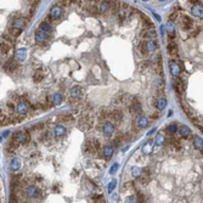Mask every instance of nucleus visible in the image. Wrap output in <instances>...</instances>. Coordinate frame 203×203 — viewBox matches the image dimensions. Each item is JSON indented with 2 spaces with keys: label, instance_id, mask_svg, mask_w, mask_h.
<instances>
[{
  "label": "nucleus",
  "instance_id": "nucleus-1",
  "mask_svg": "<svg viewBox=\"0 0 203 203\" xmlns=\"http://www.w3.org/2000/svg\"><path fill=\"white\" fill-rule=\"evenodd\" d=\"M94 123H93V117L88 112V111H84L82 113V116L79 117V120H78V128L80 129L82 132H88L93 128Z\"/></svg>",
  "mask_w": 203,
  "mask_h": 203
},
{
  "label": "nucleus",
  "instance_id": "nucleus-2",
  "mask_svg": "<svg viewBox=\"0 0 203 203\" xmlns=\"http://www.w3.org/2000/svg\"><path fill=\"white\" fill-rule=\"evenodd\" d=\"M100 147H101V145H100V141H99L97 139H91V138H89V139H86V141L84 142L83 150H84L85 153H96V152H99Z\"/></svg>",
  "mask_w": 203,
  "mask_h": 203
},
{
  "label": "nucleus",
  "instance_id": "nucleus-3",
  "mask_svg": "<svg viewBox=\"0 0 203 203\" xmlns=\"http://www.w3.org/2000/svg\"><path fill=\"white\" fill-rule=\"evenodd\" d=\"M21 195L23 198H27V199H33V198H36L38 196L42 195V191H39L34 185H25L22 191H21Z\"/></svg>",
  "mask_w": 203,
  "mask_h": 203
},
{
  "label": "nucleus",
  "instance_id": "nucleus-4",
  "mask_svg": "<svg viewBox=\"0 0 203 203\" xmlns=\"http://www.w3.org/2000/svg\"><path fill=\"white\" fill-rule=\"evenodd\" d=\"M12 140L20 145H28L30 142V134L28 132H16L12 135Z\"/></svg>",
  "mask_w": 203,
  "mask_h": 203
},
{
  "label": "nucleus",
  "instance_id": "nucleus-5",
  "mask_svg": "<svg viewBox=\"0 0 203 203\" xmlns=\"http://www.w3.org/2000/svg\"><path fill=\"white\" fill-rule=\"evenodd\" d=\"M176 21H179V23H180V27H181V29H184V30H190L193 26H195V23L192 22V20L189 17V16H185V15H179V17H178V20Z\"/></svg>",
  "mask_w": 203,
  "mask_h": 203
},
{
  "label": "nucleus",
  "instance_id": "nucleus-6",
  "mask_svg": "<svg viewBox=\"0 0 203 203\" xmlns=\"http://www.w3.org/2000/svg\"><path fill=\"white\" fill-rule=\"evenodd\" d=\"M167 51H168V54L170 55V56L173 57V60L179 61V48H178V44H176L175 40H172V39L168 40Z\"/></svg>",
  "mask_w": 203,
  "mask_h": 203
},
{
  "label": "nucleus",
  "instance_id": "nucleus-7",
  "mask_svg": "<svg viewBox=\"0 0 203 203\" xmlns=\"http://www.w3.org/2000/svg\"><path fill=\"white\" fill-rule=\"evenodd\" d=\"M130 102V96L125 93H120L118 94L115 99H113V105L115 106H128Z\"/></svg>",
  "mask_w": 203,
  "mask_h": 203
},
{
  "label": "nucleus",
  "instance_id": "nucleus-8",
  "mask_svg": "<svg viewBox=\"0 0 203 203\" xmlns=\"http://www.w3.org/2000/svg\"><path fill=\"white\" fill-rule=\"evenodd\" d=\"M62 13H63V7H61L60 5H54L51 9H50V11H49V16L52 18L54 21H57V20H60V18L62 17Z\"/></svg>",
  "mask_w": 203,
  "mask_h": 203
},
{
  "label": "nucleus",
  "instance_id": "nucleus-9",
  "mask_svg": "<svg viewBox=\"0 0 203 203\" xmlns=\"http://www.w3.org/2000/svg\"><path fill=\"white\" fill-rule=\"evenodd\" d=\"M101 130H102V133L106 135V136H112L113 134H115V125H113V123L112 122H109V120H106L103 124H102V126H101Z\"/></svg>",
  "mask_w": 203,
  "mask_h": 203
},
{
  "label": "nucleus",
  "instance_id": "nucleus-10",
  "mask_svg": "<svg viewBox=\"0 0 203 203\" xmlns=\"http://www.w3.org/2000/svg\"><path fill=\"white\" fill-rule=\"evenodd\" d=\"M96 6H97L99 13H101V15L108 13L109 6H111V0H100V1L96 3Z\"/></svg>",
  "mask_w": 203,
  "mask_h": 203
},
{
  "label": "nucleus",
  "instance_id": "nucleus-11",
  "mask_svg": "<svg viewBox=\"0 0 203 203\" xmlns=\"http://www.w3.org/2000/svg\"><path fill=\"white\" fill-rule=\"evenodd\" d=\"M17 115L20 116H27V113L29 112V103L27 101H20L16 107Z\"/></svg>",
  "mask_w": 203,
  "mask_h": 203
},
{
  "label": "nucleus",
  "instance_id": "nucleus-12",
  "mask_svg": "<svg viewBox=\"0 0 203 203\" xmlns=\"http://www.w3.org/2000/svg\"><path fill=\"white\" fill-rule=\"evenodd\" d=\"M169 69H170V73L173 74V77H180L181 76L180 65L178 63V61H175L173 59L169 61Z\"/></svg>",
  "mask_w": 203,
  "mask_h": 203
},
{
  "label": "nucleus",
  "instance_id": "nucleus-13",
  "mask_svg": "<svg viewBox=\"0 0 203 203\" xmlns=\"http://www.w3.org/2000/svg\"><path fill=\"white\" fill-rule=\"evenodd\" d=\"M34 38H35V42L38 44H43V43H45L48 40L49 35H48V33H45V32H43L42 29L38 28L34 33Z\"/></svg>",
  "mask_w": 203,
  "mask_h": 203
},
{
  "label": "nucleus",
  "instance_id": "nucleus-14",
  "mask_svg": "<svg viewBox=\"0 0 203 203\" xmlns=\"http://www.w3.org/2000/svg\"><path fill=\"white\" fill-rule=\"evenodd\" d=\"M129 111H130V113L133 116H139L141 113L142 108H141L140 102L136 99H133V103H130V106H129Z\"/></svg>",
  "mask_w": 203,
  "mask_h": 203
},
{
  "label": "nucleus",
  "instance_id": "nucleus-15",
  "mask_svg": "<svg viewBox=\"0 0 203 203\" xmlns=\"http://www.w3.org/2000/svg\"><path fill=\"white\" fill-rule=\"evenodd\" d=\"M18 66H20V65H18V62L15 59H10V60L6 61V63L4 66V69L6 72H9V73H12V72H15L18 68Z\"/></svg>",
  "mask_w": 203,
  "mask_h": 203
},
{
  "label": "nucleus",
  "instance_id": "nucleus-16",
  "mask_svg": "<svg viewBox=\"0 0 203 203\" xmlns=\"http://www.w3.org/2000/svg\"><path fill=\"white\" fill-rule=\"evenodd\" d=\"M156 30L155 28H151V29H142V32L140 33V36L144 39H156Z\"/></svg>",
  "mask_w": 203,
  "mask_h": 203
},
{
  "label": "nucleus",
  "instance_id": "nucleus-17",
  "mask_svg": "<svg viewBox=\"0 0 203 203\" xmlns=\"http://www.w3.org/2000/svg\"><path fill=\"white\" fill-rule=\"evenodd\" d=\"M144 43H145V48H146L147 54H152V52L156 51V49H157V42H156L155 39H146V42H144Z\"/></svg>",
  "mask_w": 203,
  "mask_h": 203
},
{
  "label": "nucleus",
  "instance_id": "nucleus-18",
  "mask_svg": "<svg viewBox=\"0 0 203 203\" xmlns=\"http://www.w3.org/2000/svg\"><path fill=\"white\" fill-rule=\"evenodd\" d=\"M179 135H180V138H182V139H186V138H189L190 135H191V130H190V128L189 126H186V125H181V126H178V132H176Z\"/></svg>",
  "mask_w": 203,
  "mask_h": 203
},
{
  "label": "nucleus",
  "instance_id": "nucleus-19",
  "mask_svg": "<svg viewBox=\"0 0 203 203\" xmlns=\"http://www.w3.org/2000/svg\"><path fill=\"white\" fill-rule=\"evenodd\" d=\"M109 118L112 119L113 122L116 123H119L123 120V112L119 109H116V111H112V112H109Z\"/></svg>",
  "mask_w": 203,
  "mask_h": 203
},
{
  "label": "nucleus",
  "instance_id": "nucleus-20",
  "mask_svg": "<svg viewBox=\"0 0 203 203\" xmlns=\"http://www.w3.org/2000/svg\"><path fill=\"white\" fill-rule=\"evenodd\" d=\"M20 168H21V161H20V158L13 157L12 161L10 162V169L15 173V172H18V170H20Z\"/></svg>",
  "mask_w": 203,
  "mask_h": 203
},
{
  "label": "nucleus",
  "instance_id": "nucleus-21",
  "mask_svg": "<svg viewBox=\"0 0 203 203\" xmlns=\"http://www.w3.org/2000/svg\"><path fill=\"white\" fill-rule=\"evenodd\" d=\"M113 152H115V147L113 146H105L103 149L101 150V155H102V157H105V158H109V157H112V155H113Z\"/></svg>",
  "mask_w": 203,
  "mask_h": 203
},
{
  "label": "nucleus",
  "instance_id": "nucleus-22",
  "mask_svg": "<svg viewBox=\"0 0 203 203\" xmlns=\"http://www.w3.org/2000/svg\"><path fill=\"white\" fill-rule=\"evenodd\" d=\"M180 13H181V9H180L178 5H175V6L173 7V10H172L170 15H169V21L175 22V21L178 20V17H179V15H180Z\"/></svg>",
  "mask_w": 203,
  "mask_h": 203
},
{
  "label": "nucleus",
  "instance_id": "nucleus-23",
  "mask_svg": "<svg viewBox=\"0 0 203 203\" xmlns=\"http://www.w3.org/2000/svg\"><path fill=\"white\" fill-rule=\"evenodd\" d=\"M26 20L23 17H16L13 22H12V27H16V28H20V29H23L25 26H26Z\"/></svg>",
  "mask_w": 203,
  "mask_h": 203
},
{
  "label": "nucleus",
  "instance_id": "nucleus-24",
  "mask_svg": "<svg viewBox=\"0 0 203 203\" xmlns=\"http://www.w3.org/2000/svg\"><path fill=\"white\" fill-rule=\"evenodd\" d=\"M18 146H20V144L16 142V141H13V140H11V141L7 144V146H6V152H7L9 155H12L13 152H16V150L18 149Z\"/></svg>",
  "mask_w": 203,
  "mask_h": 203
},
{
  "label": "nucleus",
  "instance_id": "nucleus-25",
  "mask_svg": "<svg viewBox=\"0 0 203 203\" xmlns=\"http://www.w3.org/2000/svg\"><path fill=\"white\" fill-rule=\"evenodd\" d=\"M191 13H192L193 16L198 17V18H202V13H203V11H202V4L192 5V7H191Z\"/></svg>",
  "mask_w": 203,
  "mask_h": 203
},
{
  "label": "nucleus",
  "instance_id": "nucleus-26",
  "mask_svg": "<svg viewBox=\"0 0 203 203\" xmlns=\"http://www.w3.org/2000/svg\"><path fill=\"white\" fill-rule=\"evenodd\" d=\"M42 67H39L38 68V71H35V73H34V76H33V80L35 82V83H40L44 78H45V73L44 72H42Z\"/></svg>",
  "mask_w": 203,
  "mask_h": 203
},
{
  "label": "nucleus",
  "instance_id": "nucleus-27",
  "mask_svg": "<svg viewBox=\"0 0 203 203\" xmlns=\"http://www.w3.org/2000/svg\"><path fill=\"white\" fill-rule=\"evenodd\" d=\"M10 50H11V43L10 42L4 40V42L0 43V52H1L3 55H6Z\"/></svg>",
  "mask_w": 203,
  "mask_h": 203
},
{
  "label": "nucleus",
  "instance_id": "nucleus-28",
  "mask_svg": "<svg viewBox=\"0 0 203 203\" xmlns=\"http://www.w3.org/2000/svg\"><path fill=\"white\" fill-rule=\"evenodd\" d=\"M82 94H83V89L80 86H74V88H72L71 91H69V95L72 97H76V99H79L82 96Z\"/></svg>",
  "mask_w": 203,
  "mask_h": 203
},
{
  "label": "nucleus",
  "instance_id": "nucleus-29",
  "mask_svg": "<svg viewBox=\"0 0 203 203\" xmlns=\"http://www.w3.org/2000/svg\"><path fill=\"white\" fill-rule=\"evenodd\" d=\"M141 151H142L144 155H150V153L153 151V145H152V142H151V141L145 142V145L141 147Z\"/></svg>",
  "mask_w": 203,
  "mask_h": 203
},
{
  "label": "nucleus",
  "instance_id": "nucleus-30",
  "mask_svg": "<svg viewBox=\"0 0 203 203\" xmlns=\"http://www.w3.org/2000/svg\"><path fill=\"white\" fill-rule=\"evenodd\" d=\"M153 105L157 107V109L162 111V109H164V108H165V106H167V100H165L164 97H159V99H157V100L155 101V103H153Z\"/></svg>",
  "mask_w": 203,
  "mask_h": 203
},
{
  "label": "nucleus",
  "instance_id": "nucleus-31",
  "mask_svg": "<svg viewBox=\"0 0 203 203\" xmlns=\"http://www.w3.org/2000/svg\"><path fill=\"white\" fill-rule=\"evenodd\" d=\"M136 124H138L139 128H146V126H149V118L145 117V116H139Z\"/></svg>",
  "mask_w": 203,
  "mask_h": 203
},
{
  "label": "nucleus",
  "instance_id": "nucleus-32",
  "mask_svg": "<svg viewBox=\"0 0 203 203\" xmlns=\"http://www.w3.org/2000/svg\"><path fill=\"white\" fill-rule=\"evenodd\" d=\"M39 29H42L43 32H45V33H50L51 30H52V26H51V23H49L48 21H43L40 25H39Z\"/></svg>",
  "mask_w": 203,
  "mask_h": 203
},
{
  "label": "nucleus",
  "instance_id": "nucleus-33",
  "mask_svg": "<svg viewBox=\"0 0 203 203\" xmlns=\"http://www.w3.org/2000/svg\"><path fill=\"white\" fill-rule=\"evenodd\" d=\"M65 133H66V128L63 126V125H56L54 128V135L55 136H62V135H65Z\"/></svg>",
  "mask_w": 203,
  "mask_h": 203
},
{
  "label": "nucleus",
  "instance_id": "nucleus-34",
  "mask_svg": "<svg viewBox=\"0 0 203 203\" xmlns=\"http://www.w3.org/2000/svg\"><path fill=\"white\" fill-rule=\"evenodd\" d=\"M16 59L18 61H23L26 60V49H18L16 51Z\"/></svg>",
  "mask_w": 203,
  "mask_h": 203
},
{
  "label": "nucleus",
  "instance_id": "nucleus-35",
  "mask_svg": "<svg viewBox=\"0 0 203 203\" xmlns=\"http://www.w3.org/2000/svg\"><path fill=\"white\" fill-rule=\"evenodd\" d=\"M26 118V116H16V117H10V124H18L23 122V119Z\"/></svg>",
  "mask_w": 203,
  "mask_h": 203
},
{
  "label": "nucleus",
  "instance_id": "nucleus-36",
  "mask_svg": "<svg viewBox=\"0 0 203 203\" xmlns=\"http://www.w3.org/2000/svg\"><path fill=\"white\" fill-rule=\"evenodd\" d=\"M167 130H168V133H169L170 135L176 134V132H178V124H176V123H170V124L167 126Z\"/></svg>",
  "mask_w": 203,
  "mask_h": 203
},
{
  "label": "nucleus",
  "instance_id": "nucleus-37",
  "mask_svg": "<svg viewBox=\"0 0 203 203\" xmlns=\"http://www.w3.org/2000/svg\"><path fill=\"white\" fill-rule=\"evenodd\" d=\"M193 145H195V147H196L198 151L202 152V138L195 136V139H193Z\"/></svg>",
  "mask_w": 203,
  "mask_h": 203
},
{
  "label": "nucleus",
  "instance_id": "nucleus-38",
  "mask_svg": "<svg viewBox=\"0 0 203 203\" xmlns=\"http://www.w3.org/2000/svg\"><path fill=\"white\" fill-rule=\"evenodd\" d=\"M9 33H10L11 35H13L15 38H17V36L22 33V29L16 28V27H12V26H11V27H10V29H9Z\"/></svg>",
  "mask_w": 203,
  "mask_h": 203
},
{
  "label": "nucleus",
  "instance_id": "nucleus-39",
  "mask_svg": "<svg viewBox=\"0 0 203 203\" xmlns=\"http://www.w3.org/2000/svg\"><path fill=\"white\" fill-rule=\"evenodd\" d=\"M61 102H62V95H61L60 93L54 94V96H52V103H54V105H60Z\"/></svg>",
  "mask_w": 203,
  "mask_h": 203
},
{
  "label": "nucleus",
  "instance_id": "nucleus-40",
  "mask_svg": "<svg viewBox=\"0 0 203 203\" xmlns=\"http://www.w3.org/2000/svg\"><path fill=\"white\" fill-rule=\"evenodd\" d=\"M134 187H135V182H134V181H129V182L123 184L122 190H125V191H128V190H134Z\"/></svg>",
  "mask_w": 203,
  "mask_h": 203
},
{
  "label": "nucleus",
  "instance_id": "nucleus-41",
  "mask_svg": "<svg viewBox=\"0 0 203 203\" xmlns=\"http://www.w3.org/2000/svg\"><path fill=\"white\" fill-rule=\"evenodd\" d=\"M132 175H133V178L139 179L140 175H141V168H139V167H133V168H132Z\"/></svg>",
  "mask_w": 203,
  "mask_h": 203
},
{
  "label": "nucleus",
  "instance_id": "nucleus-42",
  "mask_svg": "<svg viewBox=\"0 0 203 203\" xmlns=\"http://www.w3.org/2000/svg\"><path fill=\"white\" fill-rule=\"evenodd\" d=\"M73 119H74L73 115H62V116H60V120H61V122H65V123L72 122Z\"/></svg>",
  "mask_w": 203,
  "mask_h": 203
},
{
  "label": "nucleus",
  "instance_id": "nucleus-43",
  "mask_svg": "<svg viewBox=\"0 0 203 203\" xmlns=\"http://www.w3.org/2000/svg\"><path fill=\"white\" fill-rule=\"evenodd\" d=\"M156 144H157L158 146L164 145V144H165V136H164L163 134H158V135L156 136Z\"/></svg>",
  "mask_w": 203,
  "mask_h": 203
},
{
  "label": "nucleus",
  "instance_id": "nucleus-44",
  "mask_svg": "<svg viewBox=\"0 0 203 203\" xmlns=\"http://www.w3.org/2000/svg\"><path fill=\"white\" fill-rule=\"evenodd\" d=\"M57 5H60L61 7H69L72 3H71V0H59Z\"/></svg>",
  "mask_w": 203,
  "mask_h": 203
},
{
  "label": "nucleus",
  "instance_id": "nucleus-45",
  "mask_svg": "<svg viewBox=\"0 0 203 203\" xmlns=\"http://www.w3.org/2000/svg\"><path fill=\"white\" fill-rule=\"evenodd\" d=\"M50 133L49 132H43L42 133V136H40V140L43 141V142H48V141H50Z\"/></svg>",
  "mask_w": 203,
  "mask_h": 203
},
{
  "label": "nucleus",
  "instance_id": "nucleus-46",
  "mask_svg": "<svg viewBox=\"0 0 203 203\" xmlns=\"http://www.w3.org/2000/svg\"><path fill=\"white\" fill-rule=\"evenodd\" d=\"M167 30H168V34H172V33H175V28L173 26V22L169 21L168 25H167Z\"/></svg>",
  "mask_w": 203,
  "mask_h": 203
},
{
  "label": "nucleus",
  "instance_id": "nucleus-47",
  "mask_svg": "<svg viewBox=\"0 0 203 203\" xmlns=\"http://www.w3.org/2000/svg\"><path fill=\"white\" fill-rule=\"evenodd\" d=\"M91 198H93L94 202H103L105 201L102 195H93V197H91Z\"/></svg>",
  "mask_w": 203,
  "mask_h": 203
},
{
  "label": "nucleus",
  "instance_id": "nucleus-48",
  "mask_svg": "<svg viewBox=\"0 0 203 203\" xmlns=\"http://www.w3.org/2000/svg\"><path fill=\"white\" fill-rule=\"evenodd\" d=\"M136 202H146V197L144 196V193L141 192L136 193Z\"/></svg>",
  "mask_w": 203,
  "mask_h": 203
},
{
  "label": "nucleus",
  "instance_id": "nucleus-49",
  "mask_svg": "<svg viewBox=\"0 0 203 203\" xmlns=\"http://www.w3.org/2000/svg\"><path fill=\"white\" fill-rule=\"evenodd\" d=\"M116 185H117V181H116V180H112V181L109 182V185H108V192H109V193L115 190Z\"/></svg>",
  "mask_w": 203,
  "mask_h": 203
},
{
  "label": "nucleus",
  "instance_id": "nucleus-50",
  "mask_svg": "<svg viewBox=\"0 0 203 203\" xmlns=\"http://www.w3.org/2000/svg\"><path fill=\"white\" fill-rule=\"evenodd\" d=\"M125 202H136V196L135 195H132V196H129V197H126V201Z\"/></svg>",
  "mask_w": 203,
  "mask_h": 203
},
{
  "label": "nucleus",
  "instance_id": "nucleus-51",
  "mask_svg": "<svg viewBox=\"0 0 203 203\" xmlns=\"http://www.w3.org/2000/svg\"><path fill=\"white\" fill-rule=\"evenodd\" d=\"M117 169H118V164L116 163V164H113V165H112V168H111L109 173H111V174H115V173L117 172Z\"/></svg>",
  "mask_w": 203,
  "mask_h": 203
},
{
  "label": "nucleus",
  "instance_id": "nucleus-52",
  "mask_svg": "<svg viewBox=\"0 0 203 203\" xmlns=\"http://www.w3.org/2000/svg\"><path fill=\"white\" fill-rule=\"evenodd\" d=\"M7 108H9V111H10L11 113H13V112H15V109H16V108H15V106H13V103H11V102H10V103H7Z\"/></svg>",
  "mask_w": 203,
  "mask_h": 203
},
{
  "label": "nucleus",
  "instance_id": "nucleus-53",
  "mask_svg": "<svg viewBox=\"0 0 203 203\" xmlns=\"http://www.w3.org/2000/svg\"><path fill=\"white\" fill-rule=\"evenodd\" d=\"M151 118H152V119H157V118H159V112H153V113H152V116H151Z\"/></svg>",
  "mask_w": 203,
  "mask_h": 203
},
{
  "label": "nucleus",
  "instance_id": "nucleus-54",
  "mask_svg": "<svg viewBox=\"0 0 203 203\" xmlns=\"http://www.w3.org/2000/svg\"><path fill=\"white\" fill-rule=\"evenodd\" d=\"M35 180H36V181H39V182H42V181H43V176H42V175H39V174H36V175H35Z\"/></svg>",
  "mask_w": 203,
  "mask_h": 203
},
{
  "label": "nucleus",
  "instance_id": "nucleus-55",
  "mask_svg": "<svg viewBox=\"0 0 203 203\" xmlns=\"http://www.w3.org/2000/svg\"><path fill=\"white\" fill-rule=\"evenodd\" d=\"M9 134H10V132H7V130H6V132H4V133H3V138H7V136H9Z\"/></svg>",
  "mask_w": 203,
  "mask_h": 203
},
{
  "label": "nucleus",
  "instance_id": "nucleus-56",
  "mask_svg": "<svg viewBox=\"0 0 203 203\" xmlns=\"http://www.w3.org/2000/svg\"><path fill=\"white\" fill-rule=\"evenodd\" d=\"M78 175V170H73V173H72V176H77Z\"/></svg>",
  "mask_w": 203,
  "mask_h": 203
},
{
  "label": "nucleus",
  "instance_id": "nucleus-57",
  "mask_svg": "<svg viewBox=\"0 0 203 203\" xmlns=\"http://www.w3.org/2000/svg\"><path fill=\"white\" fill-rule=\"evenodd\" d=\"M155 16H156V18H157V20H158V21H161V17H159V16H158L157 13H155Z\"/></svg>",
  "mask_w": 203,
  "mask_h": 203
},
{
  "label": "nucleus",
  "instance_id": "nucleus-58",
  "mask_svg": "<svg viewBox=\"0 0 203 203\" xmlns=\"http://www.w3.org/2000/svg\"><path fill=\"white\" fill-rule=\"evenodd\" d=\"M170 116H173V111H169V115H168V117H170Z\"/></svg>",
  "mask_w": 203,
  "mask_h": 203
},
{
  "label": "nucleus",
  "instance_id": "nucleus-59",
  "mask_svg": "<svg viewBox=\"0 0 203 203\" xmlns=\"http://www.w3.org/2000/svg\"><path fill=\"white\" fill-rule=\"evenodd\" d=\"M29 1H30L33 5H35V0H29Z\"/></svg>",
  "mask_w": 203,
  "mask_h": 203
},
{
  "label": "nucleus",
  "instance_id": "nucleus-60",
  "mask_svg": "<svg viewBox=\"0 0 203 203\" xmlns=\"http://www.w3.org/2000/svg\"><path fill=\"white\" fill-rule=\"evenodd\" d=\"M142 1H149V0H142Z\"/></svg>",
  "mask_w": 203,
  "mask_h": 203
},
{
  "label": "nucleus",
  "instance_id": "nucleus-61",
  "mask_svg": "<svg viewBox=\"0 0 203 203\" xmlns=\"http://www.w3.org/2000/svg\"><path fill=\"white\" fill-rule=\"evenodd\" d=\"M159 1H165V0H159Z\"/></svg>",
  "mask_w": 203,
  "mask_h": 203
},
{
  "label": "nucleus",
  "instance_id": "nucleus-62",
  "mask_svg": "<svg viewBox=\"0 0 203 203\" xmlns=\"http://www.w3.org/2000/svg\"><path fill=\"white\" fill-rule=\"evenodd\" d=\"M0 141H1V138H0Z\"/></svg>",
  "mask_w": 203,
  "mask_h": 203
}]
</instances>
